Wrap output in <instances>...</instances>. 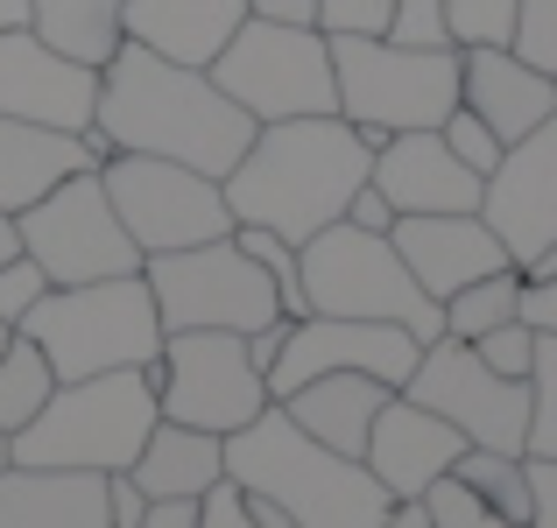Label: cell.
<instances>
[{"label":"cell","mask_w":557,"mask_h":528,"mask_svg":"<svg viewBox=\"0 0 557 528\" xmlns=\"http://www.w3.org/2000/svg\"><path fill=\"white\" fill-rule=\"evenodd\" d=\"M92 141L121 155H170L184 169H205L226 184V169L247 155L255 121L212 85V71L198 64H170V56L121 42L99 71V113H92Z\"/></svg>","instance_id":"6da1fadb"},{"label":"cell","mask_w":557,"mask_h":528,"mask_svg":"<svg viewBox=\"0 0 557 528\" xmlns=\"http://www.w3.org/2000/svg\"><path fill=\"white\" fill-rule=\"evenodd\" d=\"M374 169V141L339 113H304V121H269L255 127L247 155L226 169V204L233 226H269L289 247H304L311 232L339 226L354 190Z\"/></svg>","instance_id":"7a4b0ae2"},{"label":"cell","mask_w":557,"mask_h":528,"mask_svg":"<svg viewBox=\"0 0 557 528\" xmlns=\"http://www.w3.org/2000/svg\"><path fill=\"white\" fill-rule=\"evenodd\" d=\"M226 479L269 493L297 528H381L388 515V493L374 487L368 465L297 430L283 402H269L255 423L226 437Z\"/></svg>","instance_id":"3957f363"},{"label":"cell","mask_w":557,"mask_h":528,"mask_svg":"<svg viewBox=\"0 0 557 528\" xmlns=\"http://www.w3.org/2000/svg\"><path fill=\"white\" fill-rule=\"evenodd\" d=\"M163 423L149 366H113V374L57 380L36 423L8 437L14 465H71V473H127L149 430Z\"/></svg>","instance_id":"277c9868"},{"label":"cell","mask_w":557,"mask_h":528,"mask_svg":"<svg viewBox=\"0 0 557 528\" xmlns=\"http://www.w3.org/2000/svg\"><path fill=\"white\" fill-rule=\"evenodd\" d=\"M14 331L42 345L57 380L113 374V366H156V352H163V317H156V297L141 275L50 289Z\"/></svg>","instance_id":"5b68a950"},{"label":"cell","mask_w":557,"mask_h":528,"mask_svg":"<svg viewBox=\"0 0 557 528\" xmlns=\"http://www.w3.org/2000/svg\"><path fill=\"white\" fill-rule=\"evenodd\" d=\"M304 268V303L318 317H368V325H403L409 339H445V311L417 289V275L403 268L388 232H360V226H325L297 247Z\"/></svg>","instance_id":"8992f818"},{"label":"cell","mask_w":557,"mask_h":528,"mask_svg":"<svg viewBox=\"0 0 557 528\" xmlns=\"http://www.w3.org/2000/svg\"><path fill=\"white\" fill-rule=\"evenodd\" d=\"M332 42V85H339V121L388 141L409 127H437L459 106V50H403L388 36H325Z\"/></svg>","instance_id":"52a82bcc"},{"label":"cell","mask_w":557,"mask_h":528,"mask_svg":"<svg viewBox=\"0 0 557 528\" xmlns=\"http://www.w3.org/2000/svg\"><path fill=\"white\" fill-rule=\"evenodd\" d=\"M212 85L247 113L255 127L269 121H304V113H339V85H332V42L318 28L289 22H255L247 14L233 42L212 56Z\"/></svg>","instance_id":"ba28073f"},{"label":"cell","mask_w":557,"mask_h":528,"mask_svg":"<svg viewBox=\"0 0 557 528\" xmlns=\"http://www.w3.org/2000/svg\"><path fill=\"white\" fill-rule=\"evenodd\" d=\"M99 184H107L127 240L141 247V261L226 240L233 232V204H226V190H219V176L184 169V163H170V155H121L113 149L107 163H99Z\"/></svg>","instance_id":"9c48e42d"},{"label":"cell","mask_w":557,"mask_h":528,"mask_svg":"<svg viewBox=\"0 0 557 528\" xmlns=\"http://www.w3.org/2000/svg\"><path fill=\"white\" fill-rule=\"evenodd\" d=\"M141 282L156 297L163 331H255L269 317H283L275 282L240 254V240H205V247H177V254H149Z\"/></svg>","instance_id":"30bf717a"},{"label":"cell","mask_w":557,"mask_h":528,"mask_svg":"<svg viewBox=\"0 0 557 528\" xmlns=\"http://www.w3.org/2000/svg\"><path fill=\"white\" fill-rule=\"evenodd\" d=\"M14 232H22V254L50 275V289L107 282V275H141V247L127 240L99 169L71 176L50 198H36L28 212H14Z\"/></svg>","instance_id":"8fae6325"},{"label":"cell","mask_w":557,"mask_h":528,"mask_svg":"<svg viewBox=\"0 0 557 528\" xmlns=\"http://www.w3.org/2000/svg\"><path fill=\"white\" fill-rule=\"evenodd\" d=\"M149 380L170 423H190L212 437H233L269 408V380L247 360V331H163Z\"/></svg>","instance_id":"7c38bea8"},{"label":"cell","mask_w":557,"mask_h":528,"mask_svg":"<svg viewBox=\"0 0 557 528\" xmlns=\"http://www.w3.org/2000/svg\"><path fill=\"white\" fill-rule=\"evenodd\" d=\"M409 402L445 416L480 451H522L530 458V380H502L466 339H431L403 380Z\"/></svg>","instance_id":"4fadbf2b"},{"label":"cell","mask_w":557,"mask_h":528,"mask_svg":"<svg viewBox=\"0 0 557 528\" xmlns=\"http://www.w3.org/2000/svg\"><path fill=\"white\" fill-rule=\"evenodd\" d=\"M423 339H409L403 325H368V317H289V339L269 366V402H283L289 388L318 374H374L388 388H403L417 366Z\"/></svg>","instance_id":"5bb4252c"},{"label":"cell","mask_w":557,"mask_h":528,"mask_svg":"<svg viewBox=\"0 0 557 528\" xmlns=\"http://www.w3.org/2000/svg\"><path fill=\"white\" fill-rule=\"evenodd\" d=\"M480 218L494 226L516 268H536L557 247V113L536 135L502 149V163L480 184Z\"/></svg>","instance_id":"9a60e30c"},{"label":"cell","mask_w":557,"mask_h":528,"mask_svg":"<svg viewBox=\"0 0 557 528\" xmlns=\"http://www.w3.org/2000/svg\"><path fill=\"white\" fill-rule=\"evenodd\" d=\"M99 113V71L78 56L50 50L28 28L0 36V121H36V127H64V135H92Z\"/></svg>","instance_id":"2e32d148"},{"label":"cell","mask_w":557,"mask_h":528,"mask_svg":"<svg viewBox=\"0 0 557 528\" xmlns=\"http://www.w3.org/2000/svg\"><path fill=\"white\" fill-rule=\"evenodd\" d=\"M388 240H395L403 268L417 275V289L431 303H445L451 289L480 282V275H494V268H516L480 212H409V218L388 226Z\"/></svg>","instance_id":"e0dca14e"},{"label":"cell","mask_w":557,"mask_h":528,"mask_svg":"<svg viewBox=\"0 0 557 528\" xmlns=\"http://www.w3.org/2000/svg\"><path fill=\"white\" fill-rule=\"evenodd\" d=\"M466 437L451 430L445 416H431L423 402H409L403 388L381 402L374 430H368V451H360V465L374 473V487L388 493V501H409V493H423L431 479H445L451 465H459Z\"/></svg>","instance_id":"ac0fdd59"},{"label":"cell","mask_w":557,"mask_h":528,"mask_svg":"<svg viewBox=\"0 0 557 528\" xmlns=\"http://www.w3.org/2000/svg\"><path fill=\"white\" fill-rule=\"evenodd\" d=\"M368 184L388 198L395 218H409V212H480V184H487V176L466 169L459 155L445 149L437 127H409V135H388L374 149Z\"/></svg>","instance_id":"d6986e66"},{"label":"cell","mask_w":557,"mask_h":528,"mask_svg":"<svg viewBox=\"0 0 557 528\" xmlns=\"http://www.w3.org/2000/svg\"><path fill=\"white\" fill-rule=\"evenodd\" d=\"M459 106H473L508 149V141L536 135L557 113V78L522 64L508 42H466L459 50Z\"/></svg>","instance_id":"ffe728a7"},{"label":"cell","mask_w":557,"mask_h":528,"mask_svg":"<svg viewBox=\"0 0 557 528\" xmlns=\"http://www.w3.org/2000/svg\"><path fill=\"white\" fill-rule=\"evenodd\" d=\"M107 149L92 135H64V127H36V121H0V212H28L36 198H50L57 184L99 169Z\"/></svg>","instance_id":"44dd1931"},{"label":"cell","mask_w":557,"mask_h":528,"mask_svg":"<svg viewBox=\"0 0 557 528\" xmlns=\"http://www.w3.org/2000/svg\"><path fill=\"white\" fill-rule=\"evenodd\" d=\"M0 528H113L107 473L71 465H0Z\"/></svg>","instance_id":"7402d4cb"},{"label":"cell","mask_w":557,"mask_h":528,"mask_svg":"<svg viewBox=\"0 0 557 528\" xmlns=\"http://www.w3.org/2000/svg\"><path fill=\"white\" fill-rule=\"evenodd\" d=\"M247 22V0H121V36L170 64H212Z\"/></svg>","instance_id":"603a6c76"},{"label":"cell","mask_w":557,"mask_h":528,"mask_svg":"<svg viewBox=\"0 0 557 528\" xmlns=\"http://www.w3.org/2000/svg\"><path fill=\"white\" fill-rule=\"evenodd\" d=\"M388 394L395 388H388V380H374V374H318V380H304V388H289L283 408H289V423H297V430L318 437V444L360 458Z\"/></svg>","instance_id":"cb8c5ba5"},{"label":"cell","mask_w":557,"mask_h":528,"mask_svg":"<svg viewBox=\"0 0 557 528\" xmlns=\"http://www.w3.org/2000/svg\"><path fill=\"white\" fill-rule=\"evenodd\" d=\"M135 487L149 493V501H198L205 487H212L219 473H226V437L212 430H190V423H156L149 444L135 451Z\"/></svg>","instance_id":"d4e9b609"},{"label":"cell","mask_w":557,"mask_h":528,"mask_svg":"<svg viewBox=\"0 0 557 528\" xmlns=\"http://www.w3.org/2000/svg\"><path fill=\"white\" fill-rule=\"evenodd\" d=\"M28 36H42L50 50L78 56V64L107 71V56L121 50V0H28Z\"/></svg>","instance_id":"484cf974"},{"label":"cell","mask_w":557,"mask_h":528,"mask_svg":"<svg viewBox=\"0 0 557 528\" xmlns=\"http://www.w3.org/2000/svg\"><path fill=\"white\" fill-rule=\"evenodd\" d=\"M451 479L473 487L494 515L530 521V458H522V451H480V444H466L459 465H451Z\"/></svg>","instance_id":"4316f807"},{"label":"cell","mask_w":557,"mask_h":528,"mask_svg":"<svg viewBox=\"0 0 557 528\" xmlns=\"http://www.w3.org/2000/svg\"><path fill=\"white\" fill-rule=\"evenodd\" d=\"M516 297H522V268H494V275H480V282H466V289H451L437 311H445V339H487L494 325H508L516 317Z\"/></svg>","instance_id":"83f0119b"},{"label":"cell","mask_w":557,"mask_h":528,"mask_svg":"<svg viewBox=\"0 0 557 528\" xmlns=\"http://www.w3.org/2000/svg\"><path fill=\"white\" fill-rule=\"evenodd\" d=\"M50 388H57V374H50V360H42V345L14 331V339L0 345V437L36 423V408L50 402Z\"/></svg>","instance_id":"f1b7e54d"},{"label":"cell","mask_w":557,"mask_h":528,"mask_svg":"<svg viewBox=\"0 0 557 528\" xmlns=\"http://www.w3.org/2000/svg\"><path fill=\"white\" fill-rule=\"evenodd\" d=\"M233 240H240V254H247V261H255V268L275 282V303H283V317H311V303H304L297 247H289L283 232H269V226H233Z\"/></svg>","instance_id":"f546056e"},{"label":"cell","mask_w":557,"mask_h":528,"mask_svg":"<svg viewBox=\"0 0 557 528\" xmlns=\"http://www.w3.org/2000/svg\"><path fill=\"white\" fill-rule=\"evenodd\" d=\"M530 458H557V339H536L530 366Z\"/></svg>","instance_id":"4dcf8cb0"},{"label":"cell","mask_w":557,"mask_h":528,"mask_svg":"<svg viewBox=\"0 0 557 528\" xmlns=\"http://www.w3.org/2000/svg\"><path fill=\"white\" fill-rule=\"evenodd\" d=\"M423 507H431V528H530V521H508V515H494V507L480 501L473 487H459L451 473L423 487Z\"/></svg>","instance_id":"1f68e13d"},{"label":"cell","mask_w":557,"mask_h":528,"mask_svg":"<svg viewBox=\"0 0 557 528\" xmlns=\"http://www.w3.org/2000/svg\"><path fill=\"white\" fill-rule=\"evenodd\" d=\"M381 36L403 42V50H459V42H451V22H445V0H395Z\"/></svg>","instance_id":"d6a6232c"},{"label":"cell","mask_w":557,"mask_h":528,"mask_svg":"<svg viewBox=\"0 0 557 528\" xmlns=\"http://www.w3.org/2000/svg\"><path fill=\"white\" fill-rule=\"evenodd\" d=\"M516 8L522 0H445V22H451V42H508L516 36Z\"/></svg>","instance_id":"836d02e7"},{"label":"cell","mask_w":557,"mask_h":528,"mask_svg":"<svg viewBox=\"0 0 557 528\" xmlns=\"http://www.w3.org/2000/svg\"><path fill=\"white\" fill-rule=\"evenodd\" d=\"M437 135H445V149L459 155V163L473 169V176H487L494 163H502V135H494V127L480 121L473 106H451L445 121H437Z\"/></svg>","instance_id":"e575fe53"},{"label":"cell","mask_w":557,"mask_h":528,"mask_svg":"<svg viewBox=\"0 0 557 528\" xmlns=\"http://www.w3.org/2000/svg\"><path fill=\"white\" fill-rule=\"evenodd\" d=\"M508 50H516L522 64H536V71H550V78H557V0H522Z\"/></svg>","instance_id":"d590c367"},{"label":"cell","mask_w":557,"mask_h":528,"mask_svg":"<svg viewBox=\"0 0 557 528\" xmlns=\"http://www.w3.org/2000/svg\"><path fill=\"white\" fill-rule=\"evenodd\" d=\"M473 352L494 366L502 380H530V366H536V331L522 325V317H508V325H494L487 339H473Z\"/></svg>","instance_id":"8d00e7d4"},{"label":"cell","mask_w":557,"mask_h":528,"mask_svg":"<svg viewBox=\"0 0 557 528\" xmlns=\"http://www.w3.org/2000/svg\"><path fill=\"white\" fill-rule=\"evenodd\" d=\"M42 297H50V275H42V268H36L28 254H14L8 268H0V325L14 331V325H22V317L36 311Z\"/></svg>","instance_id":"74e56055"},{"label":"cell","mask_w":557,"mask_h":528,"mask_svg":"<svg viewBox=\"0 0 557 528\" xmlns=\"http://www.w3.org/2000/svg\"><path fill=\"white\" fill-rule=\"evenodd\" d=\"M516 317L536 331V339H557V261H536V268H522Z\"/></svg>","instance_id":"f35d334b"},{"label":"cell","mask_w":557,"mask_h":528,"mask_svg":"<svg viewBox=\"0 0 557 528\" xmlns=\"http://www.w3.org/2000/svg\"><path fill=\"white\" fill-rule=\"evenodd\" d=\"M395 0H318V36H381Z\"/></svg>","instance_id":"ab89813d"},{"label":"cell","mask_w":557,"mask_h":528,"mask_svg":"<svg viewBox=\"0 0 557 528\" xmlns=\"http://www.w3.org/2000/svg\"><path fill=\"white\" fill-rule=\"evenodd\" d=\"M198 528H255V501H247L240 479L219 473L212 487L198 493Z\"/></svg>","instance_id":"60d3db41"},{"label":"cell","mask_w":557,"mask_h":528,"mask_svg":"<svg viewBox=\"0 0 557 528\" xmlns=\"http://www.w3.org/2000/svg\"><path fill=\"white\" fill-rule=\"evenodd\" d=\"M149 515V493L135 487V473H107V521L113 528H141Z\"/></svg>","instance_id":"b9f144b4"},{"label":"cell","mask_w":557,"mask_h":528,"mask_svg":"<svg viewBox=\"0 0 557 528\" xmlns=\"http://www.w3.org/2000/svg\"><path fill=\"white\" fill-rule=\"evenodd\" d=\"M530 528H557V458H530Z\"/></svg>","instance_id":"7bdbcfd3"},{"label":"cell","mask_w":557,"mask_h":528,"mask_svg":"<svg viewBox=\"0 0 557 528\" xmlns=\"http://www.w3.org/2000/svg\"><path fill=\"white\" fill-rule=\"evenodd\" d=\"M346 226H360V232H388V226H395L388 198H381L374 184H360V190H354V204H346Z\"/></svg>","instance_id":"ee69618b"},{"label":"cell","mask_w":557,"mask_h":528,"mask_svg":"<svg viewBox=\"0 0 557 528\" xmlns=\"http://www.w3.org/2000/svg\"><path fill=\"white\" fill-rule=\"evenodd\" d=\"M255 22H289V28H318V0H247Z\"/></svg>","instance_id":"f6af8a7d"},{"label":"cell","mask_w":557,"mask_h":528,"mask_svg":"<svg viewBox=\"0 0 557 528\" xmlns=\"http://www.w3.org/2000/svg\"><path fill=\"white\" fill-rule=\"evenodd\" d=\"M283 339H289V317H269V325L247 331V360L261 366V380H269V366H275V352H283Z\"/></svg>","instance_id":"bcb514c9"},{"label":"cell","mask_w":557,"mask_h":528,"mask_svg":"<svg viewBox=\"0 0 557 528\" xmlns=\"http://www.w3.org/2000/svg\"><path fill=\"white\" fill-rule=\"evenodd\" d=\"M141 528H198V501H149Z\"/></svg>","instance_id":"7dc6e473"},{"label":"cell","mask_w":557,"mask_h":528,"mask_svg":"<svg viewBox=\"0 0 557 528\" xmlns=\"http://www.w3.org/2000/svg\"><path fill=\"white\" fill-rule=\"evenodd\" d=\"M381 528H431V507H423V493H409V501H388Z\"/></svg>","instance_id":"c3c4849f"},{"label":"cell","mask_w":557,"mask_h":528,"mask_svg":"<svg viewBox=\"0 0 557 528\" xmlns=\"http://www.w3.org/2000/svg\"><path fill=\"white\" fill-rule=\"evenodd\" d=\"M247 501H255V528H297V521L283 515V507L269 501V493H247Z\"/></svg>","instance_id":"681fc988"},{"label":"cell","mask_w":557,"mask_h":528,"mask_svg":"<svg viewBox=\"0 0 557 528\" xmlns=\"http://www.w3.org/2000/svg\"><path fill=\"white\" fill-rule=\"evenodd\" d=\"M8 28H28V0H0V36Z\"/></svg>","instance_id":"f907efd6"},{"label":"cell","mask_w":557,"mask_h":528,"mask_svg":"<svg viewBox=\"0 0 557 528\" xmlns=\"http://www.w3.org/2000/svg\"><path fill=\"white\" fill-rule=\"evenodd\" d=\"M0 465H8V437H0Z\"/></svg>","instance_id":"816d5d0a"},{"label":"cell","mask_w":557,"mask_h":528,"mask_svg":"<svg viewBox=\"0 0 557 528\" xmlns=\"http://www.w3.org/2000/svg\"><path fill=\"white\" fill-rule=\"evenodd\" d=\"M8 339H14V331H8V325H0V345H8Z\"/></svg>","instance_id":"f5cc1de1"},{"label":"cell","mask_w":557,"mask_h":528,"mask_svg":"<svg viewBox=\"0 0 557 528\" xmlns=\"http://www.w3.org/2000/svg\"><path fill=\"white\" fill-rule=\"evenodd\" d=\"M544 261H557V247H550V254H544Z\"/></svg>","instance_id":"db71d44e"}]
</instances>
